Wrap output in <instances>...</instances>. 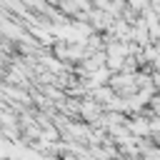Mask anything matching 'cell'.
I'll use <instances>...</instances> for the list:
<instances>
[{
  "instance_id": "cell-1",
  "label": "cell",
  "mask_w": 160,
  "mask_h": 160,
  "mask_svg": "<svg viewBox=\"0 0 160 160\" xmlns=\"http://www.w3.org/2000/svg\"><path fill=\"white\" fill-rule=\"evenodd\" d=\"M125 125H128V130H130L135 138L150 135V115L145 118V115H140V112H132V118H128Z\"/></svg>"
}]
</instances>
